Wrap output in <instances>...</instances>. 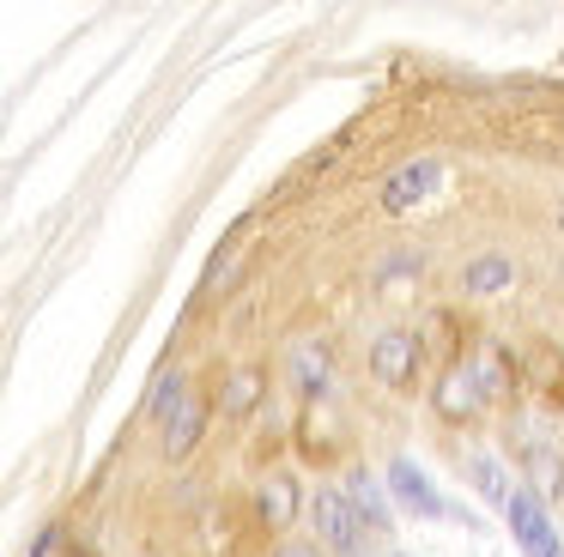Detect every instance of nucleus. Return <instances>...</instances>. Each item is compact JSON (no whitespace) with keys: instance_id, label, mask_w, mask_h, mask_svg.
<instances>
[{"instance_id":"obj_7","label":"nucleus","mask_w":564,"mask_h":557,"mask_svg":"<svg viewBox=\"0 0 564 557\" xmlns=\"http://www.w3.org/2000/svg\"><path fill=\"white\" fill-rule=\"evenodd\" d=\"M437 182H443L437 157H413V164H401L389 182H382V212H413L419 200H431Z\"/></svg>"},{"instance_id":"obj_15","label":"nucleus","mask_w":564,"mask_h":557,"mask_svg":"<svg viewBox=\"0 0 564 557\" xmlns=\"http://www.w3.org/2000/svg\"><path fill=\"white\" fill-rule=\"evenodd\" d=\"M467 479H474V491L486 496L491 509H510V472H503L498 455H467Z\"/></svg>"},{"instance_id":"obj_10","label":"nucleus","mask_w":564,"mask_h":557,"mask_svg":"<svg viewBox=\"0 0 564 557\" xmlns=\"http://www.w3.org/2000/svg\"><path fill=\"white\" fill-rule=\"evenodd\" d=\"M261 400H268V363H237L219 387V412L225 418H249Z\"/></svg>"},{"instance_id":"obj_11","label":"nucleus","mask_w":564,"mask_h":557,"mask_svg":"<svg viewBox=\"0 0 564 557\" xmlns=\"http://www.w3.org/2000/svg\"><path fill=\"white\" fill-rule=\"evenodd\" d=\"M213 406H219V400H207V394H195V400H188V406L176 412L171 424H164V455H171V460L195 455V443L207 436V418H213Z\"/></svg>"},{"instance_id":"obj_8","label":"nucleus","mask_w":564,"mask_h":557,"mask_svg":"<svg viewBox=\"0 0 564 557\" xmlns=\"http://www.w3.org/2000/svg\"><path fill=\"white\" fill-rule=\"evenodd\" d=\"M346 496L358 503L370 533H394V496H389V479H377L370 467H352L346 472Z\"/></svg>"},{"instance_id":"obj_5","label":"nucleus","mask_w":564,"mask_h":557,"mask_svg":"<svg viewBox=\"0 0 564 557\" xmlns=\"http://www.w3.org/2000/svg\"><path fill=\"white\" fill-rule=\"evenodd\" d=\"M503 521H510L516 545H522L528 557H564V545H558V527H552V515H546V496H540V491H528V484H516V496H510V509H503Z\"/></svg>"},{"instance_id":"obj_1","label":"nucleus","mask_w":564,"mask_h":557,"mask_svg":"<svg viewBox=\"0 0 564 557\" xmlns=\"http://www.w3.org/2000/svg\"><path fill=\"white\" fill-rule=\"evenodd\" d=\"M310 527H316V545L328 557H365V515H358V503L346 496V484H322L316 496H310Z\"/></svg>"},{"instance_id":"obj_16","label":"nucleus","mask_w":564,"mask_h":557,"mask_svg":"<svg viewBox=\"0 0 564 557\" xmlns=\"http://www.w3.org/2000/svg\"><path fill=\"white\" fill-rule=\"evenodd\" d=\"M273 557H328V551H322L316 539H280V545H273Z\"/></svg>"},{"instance_id":"obj_2","label":"nucleus","mask_w":564,"mask_h":557,"mask_svg":"<svg viewBox=\"0 0 564 557\" xmlns=\"http://www.w3.org/2000/svg\"><path fill=\"white\" fill-rule=\"evenodd\" d=\"M370 375L382 387H394V394L419 387V375H425V334H413V327H382L370 339Z\"/></svg>"},{"instance_id":"obj_4","label":"nucleus","mask_w":564,"mask_h":557,"mask_svg":"<svg viewBox=\"0 0 564 557\" xmlns=\"http://www.w3.org/2000/svg\"><path fill=\"white\" fill-rule=\"evenodd\" d=\"M382 479H389V496L406 509V515H419V521H443V515H455L449 509V496L431 484V472L419 467L413 455H394L389 467H382Z\"/></svg>"},{"instance_id":"obj_13","label":"nucleus","mask_w":564,"mask_h":557,"mask_svg":"<svg viewBox=\"0 0 564 557\" xmlns=\"http://www.w3.org/2000/svg\"><path fill=\"white\" fill-rule=\"evenodd\" d=\"M188 400H195V382H188L183 370H164L159 382H152V394H147V418H152V424H159V430H164V424H171L176 412L188 406Z\"/></svg>"},{"instance_id":"obj_14","label":"nucleus","mask_w":564,"mask_h":557,"mask_svg":"<svg viewBox=\"0 0 564 557\" xmlns=\"http://www.w3.org/2000/svg\"><path fill=\"white\" fill-rule=\"evenodd\" d=\"M328 375H334L328 346H322V339H304V346L292 351V382H297V394H322V387H328Z\"/></svg>"},{"instance_id":"obj_9","label":"nucleus","mask_w":564,"mask_h":557,"mask_svg":"<svg viewBox=\"0 0 564 557\" xmlns=\"http://www.w3.org/2000/svg\"><path fill=\"white\" fill-rule=\"evenodd\" d=\"M467 363H474L479 387H486L491 406H503V400H516V358L503 346H491V339H479L474 351H467Z\"/></svg>"},{"instance_id":"obj_17","label":"nucleus","mask_w":564,"mask_h":557,"mask_svg":"<svg viewBox=\"0 0 564 557\" xmlns=\"http://www.w3.org/2000/svg\"><path fill=\"white\" fill-rule=\"evenodd\" d=\"M50 545H55V527H43V539H37V551H31V557H50Z\"/></svg>"},{"instance_id":"obj_12","label":"nucleus","mask_w":564,"mask_h":557,"mask_svg":"<svg viewBox=\"0 0 564 557\" xmlns=\"http://www.w3.org/2000/svg\"><path fill=\"white\" fill-rule=\"evenodd\" d=\"M510 285H516V261H510V254H474V261L462 266V291H467V297H503Z\"/></svg>"},{"instance_id":"obj_3","label":"nucleus","mask_w":564,"mask_h":557,"mask_svg":"<svg viewBox=\"0 0 564 557\" xmlns=\"http://www.w3.org/2000/svg\"><path fill=\"white\" fill-rule=\"evenodd\" d=\"M486 406H491V400H486V387H479L474 363H467V358L443 363V375L431 382V412H437L443 424H474Z\"/></svg>"},{"instance_id":"obj_6","label":"nucleus","mask_w":564,"mask_h":557,"mask_svg":"<svg viewBox=\"0 0 564 557\" xmlns=\"http://www.w3.org/2000/svg\"><path fill=\"white\" fill-rule=\"evenodd\" d=\"M297 509H304V491H297V472H285V467L261 472V484H256V521H261V527H268V533L297 527Z\"/></svg>"}]
</instances>
